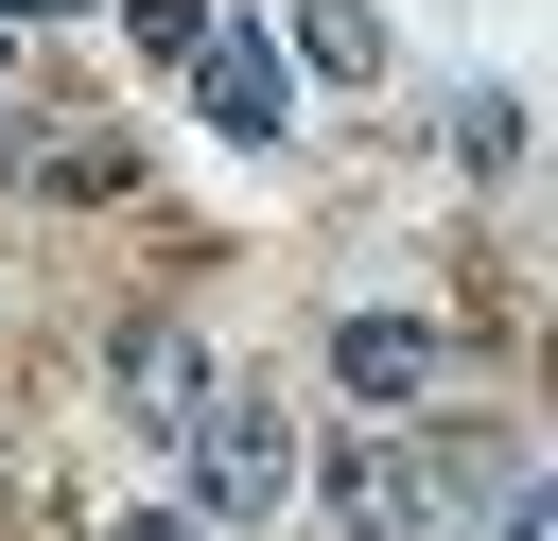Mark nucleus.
<instances>
[{
  "instance_id": "f257e3e1",
  "label": "nucleus",
  "mask_w": 558,
  "mask_h": 541,
  "mask_svg": "<svg viewBox=\"0 0 558 541\" xmlns=\"http://www.w3.org/2000/svg\"><path fill=\"white\" fill-rule=\"evenodd\" d=\"M506 471H523V454H506L488 419H384V436L331 454V524H349V541H453Z\"/></svg>"
},
{
  "instance_id": "f03ea898",
  "label": "nucleus",
  "mask_w": 558,
  "mask_h": 541,
  "mask_svg": "<svg viewBox=\"0 0 558 541\" xmlns=\"http://www.w3.org/2000/svg\"><path fill=\"white\" fill-rule=\"evenodd\" d=\"M296 489H314V436H296L279 384H227V401L192 419V454H174V506H192L209 541H227V524H279Z\"/></svg>"
},
{
  "instance_id": "7ed1b4c3",
  "label": "nucleus",
  "mask_w": 558,
  "mask_h": 541,
  "mask_svg": "<svg viewBox=\"0 0 558 541\" xmlns=\"http://www.w3.org/2000/svg\"><path fill=\"white\" fill-rule=\"evenodd\" d=\"M192 105H209L227 140H279V122H296V70H279V17H209V35H192Z\"/></svg>"
},
{
  "instance_id": "20e7f679",
  "label": "nucleus",
  "mask_w": 558,
  "mask_h": 541,
  "mask_svg": "<svg viewBox=\"0 0 558 541\" xmlns=\"http://www.w3.org/2000/svg\"><path fill=\"white\" fill-rule=\"evenodd\" d=\"M227 401V366H209V332H122V419L157 436V454H192V419Z\"/></svg>"
},
{
  "instance_id": "39448f33",
  "label": "nucleus",
  "mask_w": 558,
  "mask_h": 541,
  "mask_svg": "<svg viewBox=\"0 0 558 541\" xmlns=\"http://www.w3.org/2000/svg\"><path fill=\"white\" fill-rule=\"evenodd\" d=\"M331 384H349L366 419L436 401V314H349V332H331Z\"/></svg>"
},
{
  "instance_id": "423d86ee",
  "label": "nucleus",
  "mask_w": 558,
  "mask_h": 541,
  "mask_svg": "<svg viewBox=\"0 0 558 541\" xmlns=\"http://www.w3.org/2000/svg\"><path fill=\"white\" fill-rule=\"evenodd\" d=\"M296 52H314L331 87H384V17H366V0H296Z\"/></svg>"
},
{
  "instance_id": "0eeeda50",
  "label": "nucleus",
  "mask_w": 558,
  "mask_h": 541,
  "mask_svg": "<svg viewBox=\"0 0 558 541\" xmlns=\"http://www.w3.org/2000/svg\"><path fill=\"white\" fill-rule=\"evenodd\" d=\"M488 541H558V489H541V471H506V489H488Z\"/></svg>"
},
{
  "instance_id": "6e6552de",
  "label": "nucleus",
  "mask_w": 558,
  "mask_h": 541,
  "mask_svg": "<svg viewBox=\"0 0 558 541\" xmlns=\"http://www.w3.org/2000/svg\"><path fill=\"white\" fill-rule=\"evenodd\" d=\"M122 17H140V52H192L209 35V0H122Z\"/></svg>"
},
{
  "instance_id": "1a4fd4ad",
  "label": "nucleus",
  "mask_w": 558,
  "mask_h": 541,
  "mask_svg": "<svg viewBox=\"0 0 558 541\" xmlns=\"http://www.w3.org/2000/svg\"><path fill=\"white\" fill-rule=\"evenodd\" d=\"M105 541H209V524H192V506H122Z\"/></svg>"
},
{
  "instance_id": "9d476101",
  "label": "nucleus",
  "mask_w": 558,
  "mask_h": 541,
  "mask_svg": "<svg viewBox=\"0 0 558 541\" xmlns=\"http://www.w3.org/2000/svg\"><path fill=\"white\" fill-rule=\"evenodd\" d=\"M0 140H17V35H0Z\"/></svg>"
},
{
  "instance_id": "9b49d317",
  "label": "nucleus",
  "mask_w": 558,
  "mask_h": 541,
  "mask_svg": "<svg viewBox=\"0 0 558 541\" xmlns=\"http://www.w3.org/2000/svg\"><path fill=\"white\" fill-rule=\"evenodd\" d=\"M17 17H70V0H0V35H17Z\"/></svg>"
}]
</instances>
